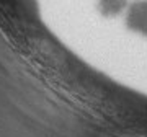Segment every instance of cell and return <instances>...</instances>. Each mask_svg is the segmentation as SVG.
Listing matches in <instances>:
<instances>
[{
	"label": "cell",
	"instance_id": "obj_1",
	"mask_svg": "<svg viewBox=\"0 0 147 137\" xmlns=\"http://www.w3.org/2000/svg\"><path fill=\"white\" fill-rule=\"evenodd\" d=\"M127 23L132 30L147 34V2H139L134 7H131Z\"/></svg>",
	"mask_w": 147,
	"mask_h": 137
}]
</instances>
